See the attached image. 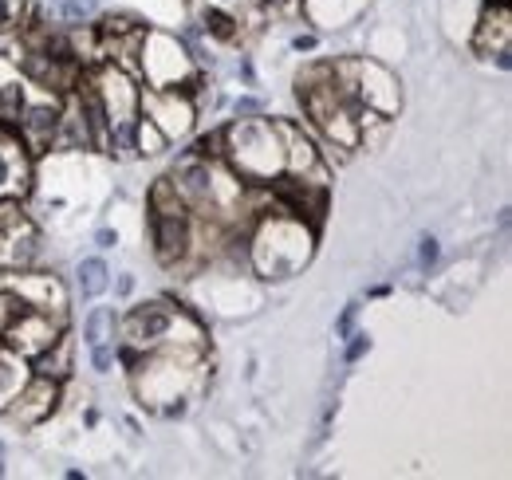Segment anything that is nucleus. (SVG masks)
I'll return each mask as SVG.
<instances>
[{
  "mask_svg": "<svg viewBox=\"0 0 512 480\" xmlns=\"http://www.w3.org/2000/svg\"><path fill=\"white\" fill-rule=\"evenodd\" d=\"M91 351V366L99 370V374H107L111 366H115V359H119V343L111 339V343H95V347H87Z\"/></svg>",
  "mask_w": 512,
  "mask_h": 480,
  "instance_id": "22",
  "label": "nucleus"
},
{
  "mask_svg": "<svg viewBox=\"0 0 512 480\" xmlns=\"http://www.w3.org/2000/svg\"><path fill=\"white\" fill-rule=\"evenodd\" d=\"M60 119H64V107L56 99L24 103V111L16 119V134H20V142H24V150L32 158H40L52 146H60Z\"/></svg>",
  "mask_w": 512,
  "mask_h": 480,
  "instance_id": "8",
  "label": "nucleus"
},
{
  "mask_svg": "<svg viewBox=\"0 0 512 480\" xmlns=\"http://www.w3.org/2000/svg\"><path fill=\"white\" fill-rule=\"evenodd\" d=\"M312 240H316V233L300 217H292V213H284L276 205V213L264 217L260 229L249 237V264L260 276H268V280H284L300 264H308Z\"/></svg>",
  "mask_w": 512,
  "mask_h": 480,
  "instance_id": "2",
  "label": "nucleus"
},
{
  "mask_svg": "<svg viewBox=\"0 0 512 480\" xmlns=\"http://www.w3.org/2000/svg\"><path fill=\"white\" fill-rule=\"evenodd\" d=\"M355 315H359V303H347V307H343V315H339V323H335V335H339V339H347V335H351Z\"/></svg>",
  "mask_w": 512,
  "mask_h": 480,
  "instance_id": "26",
  "label": "nucleus"
},
{
  "mask_svg": "<svg viewBox=\"0 0 512 480\" xmlns=\"http://www.w3.org/2000/svg\"><path fill=\"white\" fill-rule=\"evenodd\" d=\"M438 256H442V244H438L434 237H422V248H418V260H422V268L438 264Z\"/></svg>",
  "mask_w": 512,
  "mask_h": 480,
  "instance_id": "25",
  "label": "nucleus"
},
{
  "mask_svg": "<svg viewBox=\"0 0 512 480\" xmlns=\"http://www.w3.org/2000/svg\"><path fill=\"white\" fill-rule=\"evenodd\" d=\"M60 335H64V331H60V319H56V315H44V311H32V307H28V311H20V315L0 331V343L32 362L44 347H52Z\"/></svg>",
  "mask_w": 512,
  "mask_h": 480,
  "instance_id": "7",
  "label": "nucleus"
},
{
  "mask_svg": "<svg viewBox=\"0 0 512 480\" xmlns=\"http://www.w3.org/2000/svg\"><path fill=\"white\" fill-rule=\"evenodd\" d=\"M359 103H363V111H375V115H390L398 107L394 75L386 71L383 63L359 60Z\"/></svg>",
  "mask_w": 512,
  "mask_h": 480,
  "instance_id": "14",
  "label": "nucleus"
},
{
  "mask_svg": "<svg viewBox=\"0 0 512 480\" xmlns=\"http://www.w3.org/2000/svg\"><path fill=\"white\" fill-rule=\"evenodd\" d=\"M477 52L497 60L501 71L512 67V12L509 4H489L477 28Z\"/></svg>",
  "mask_w": 512,
  "mask_h": 480,
  "instance_id": "13",
  "label": "nucleus"
},
{
  "mask_svg": "<svg viewBox=\"0 0 512 480\" xmlns=\"http://www.w3.org/2000/svg\"><path fill=\"white\" fill-rule=\"evenodd\" d=\"M134 292V280L130 276H119V296H130Z\"/></svg>",
  "mask_w": 512,
  "mask_h": 480,
  "instance_id": "31",
  "label": "nucleus"
},
{
  "mask_svg": "<svg viewBox=\"0 0 512 480\" xmlns=\"http://www.w3.org/2000/svg\"><path fill=\"white\" fill-rule=\"evenodd\" d=\"M221 150H225V126H217V130H209V134H201L197 142H193V158H205V162H217L221 158Z\"/></svg>",
  "mask_w": 512,
  "mask_h": 480,
  "instance_id": "21",
  "label": "nucleus"
},
{
  "mask_svg": "<svg viewBox=\"0 0 512 480\" xmlns=\"http://www.w3.org/2000/svg\"><path fill=\"white\" fill-rule=\"evenodd\" d=\"M99 8V0H64V16L67 20H83Z\"/></svg>",
  "mask_w": 512,
  "mask_h": 480,
  "instance_id": "24",
  "label": "nucleus"
},
{
  "mask_svg": "<svg viewBox=\"0 0 512 480\" xmlns=\"http://www.w3.org/2000/svg\"><path fill=\"white\" fill-rule=\"evenodd\" d=\"M347 339H355V343L347 347V362H359L371 351V339H367V335H347Z\"/></svg>",
  "mask_w": 512,
  "mask_h": 480,
  "instance_id": "27",
  "label": "nucleus"
},
{
  "mask_svg": "<svg viewBox=\"0 0 512 480\" xmlns=\"http://www.w3.org/2000/svg\"><path fill=\"white\" fill-rule=\"evenodd\" d=\"M115 327H119V315L111 307H91L83 315V343L95 347V343H111L115 339Z\"/></svg>",
  "mask_w": 512,
  "mask_h": 480,
  "instance_id": "19",
  "label": "nucleus"
},
{
  "mask_svg": "<svg viewBox=\"0 0 512 480\" xmlns=\"http://www.w3.org/2000/svg\"><path fill=\"white\" fill-rule=\"evenodd\" d=\"M221 158L229 162V170L249 185H268L272 178L284 174V142L276 122L249 115V119H233L225 126V150Z\"/></svg>",
  "mask_w": 512,
  "mask_h": 480,
  "instance_id": "1",
  "label": "nucleus"
},
{
  "mask_svg": "<svg viewBox=\"0 0 512 480\" xmlns=\"http://www.w3.org/2000/svg\"><path fill=\"white\" fill-rule=\"evenodd\" d=\"M138 111H142V119L154 122L166 134V142L186 138L193 130V119H197V107L186 91H154L150 87L138 95Z\"/></svg>",
  "mask_w": 512,
  "mask_h": 480,
  "instance_id": "6",
  "label": "nucleus"
},
{
  "mask_svg": "<svg viewBox=\"0 0 512 480\" xmlns=\"http://www.w3.org/2000/svg\"><path fill=\"white\" fill-rule=\"evenodd\" d=\"M178 319H182V311L174 303L146 300L138 307H130L127 315L119 319V327H123L130 347L146 355V351H162V347H178L182 343L178 339Z\"/></svg>",
  "mask_w": 512,
  "mask_h": 480,
  "instance_id": "4",
  "label": "nucleus"
},
{
  "mask_svg": "<svg viewBox=\"0 0 512 480\" xmlns=\"http://www.w3.org/2000/svg\"><path fill=\"white\" fill-rule=\"evenodd\" d=\"M24 87L20 83H0V126H12L16 130V119L24 111Z\"/></svg>",
  "mask_w": 512,
  "mask_h": 480,
  "instance_id": "20",
  "label": "nucleus"
},
{
  "mask_svg": "<svg viewBox=\"0 0 512 480\" xmlns=\"http://www.w3.org/2000/svg\"><path fill=\"white\" fill-rule=\"evenodd\" d=\"M36 260H40V233H36V225L24 217L20 201L0 197V268L24 272Z\"/></svg>",
  "mask_w": 512,
  "mask_h": 480,
  "instance_id": "5",
  "label": "nucleus"
},
{
  "mask_svg": "<svg viewBox=\"0 0 512 480\" xmlns=\"http://www.w3.org/2000/svg\"><path fill=\"white\" fill-rule=\"evenodd\" d=\"M32 378V366L24 355H16L12 347H4L0 343V410L20 394V386Z\"/></svg>",
  "mask_w": 512,
  "mask_h": 480,
  "instance_id": "15",
  "label": "nucleus"
},
{
  "mask_svg": "<svg viewBox=\"0 0 512 480\" xmlns=\"http://www.w3.org/2000/svg\"><path fill=\"white\" fill-rule=\"evenodd\" d=\"M71 355H75V351H71V339H67V335H60L52 347H44V351L28 362V366H32V374H44V378L64 382L67 374H71V362H75Z\"/></svg>",
  "mask_w": 512,
  "mask_h": 480,
  "instance_id": "16",
  "label": "nucleus"
},
{
  "mask_svg": "<svg viewBox=\"0 0 512 480\" xmlns=\"http://www.w3.org/2000/svg\"><path fill=\"white\" fill-rule=\"evenodd\" d=\"M201 28H205L213 40L233 44V40L241 36V16H233V12H229V8H221V4H209V8L201 12Z\"/></svg>",
  "mask_w": 512,
  "mask_h": 480,
  "instance_id": "18",
  "label": "nucleus"
},
{
  "mask_svg": "<svg viewBox=\"0 0 512 480\" xmlns=\"http://www.w3.org/2000/svg\"><path fill=\"white\" fill-rule=\"evenodd\" d=\"M233 115H237V119L260 115V103H256V99H237V103H233Z\"/></svg>",
  "mask_w": 512,
  "mask_h": 480,
  "instance_id": "28",
  "label": "nucleus"
},
{
  "mask_svg": "<svg viewBox=\"0 0 512 480\" xmlns=\"http://www.w3.org/2000/svg\"><path fill=\"white\" fill-rule=\"evenodd\" d=\"M107 284H111V272H107V264H103L99 256H87V260H79V264H75V288H79V296H83V300L103 296V292H107Z\"/></svg>",
  "mask_w": 512,
  "mask_h": 480,
  "instance_id": "17",
  "label": "nucleus"
},
{
  "mask_svg": "<svg viewBox=\"0 0 512 480\" xmlns=\"http://www.w3.org/2000/svg\"><path fill=\"white\" fill-rule=\"evenodd\" d=\"M4 288H12L20 300L28 303L32 311H44V315H56L60 323H64V288H60V280L56 276H44V272H32V276H20V272H8L4 280H0Z\"/></svg>",
  "mask_w": 512,
  "mask_h": 480,
  "instance_id": "12",
  "label": "nucleus"
},
{
  "mask_svg": "<svg viewBox=\"0 0 512 480\" xmlns=\"http://www.w3.org/2000/svg\"><path fill=\"white\" fill-rule=\"evenodd\" d=\"M138 71L146 75V83L154 91H186L193 95L201 83H197V71H193L190 56L182 48V40L166 36V32H146L142 36V48H138Z\"/></svg>",
  "mask_w": 512,
  "mask_h": 480,
  "instance_id": "3",
  "label": "nucleus"
},
{
  "mask_svg": "<svg viewBox=\"0 0 512 480\" xmlns=\"http://www.w3.org/2000/svg\"><path fill=\"white\" fill-rule=\"evenodd\" d=\"M95 244H99V248H115V244H119V233H115V229H99V233H95Z\"/></svg>",
  "mask_w": 512,
  "mask_h": 480,
  "instance_id": "29",
  "label": "nucleus"
},
{
  "mask_svg": "<svg viewBox=\"0 0 512 480\" xmlns=\"http://www.w3.org/2000/svg\"><path fill=\"white\" fill-rule=\"evenodd\" d=\"M316 44H320L316 36H296L292 40V52H316Z\"/></svg>",
  "mask_w": 512,
  "mask_h": 480,
  "instance_id": "30",
  "label": "nucleus"
},
{
  "mask_svg": "<svg viewBox=\"0 0 512 480\" xmlns=\"http://www.w3.org/2000/svg\"><path fill=\"white\" fill-rule=\"evenodd\" d=\"M32 189V154L12 126H0V197L20 201Z\"/></svg>",
  "mask_w": 512,
  "mask_h": 480,
  "instance_id": "10",
  "label": "nucleus"
},
{
  "mask_svg": "<svg viewBox=\"0 0 512 480\" xmlns=\"http://www.w3.org/2000/svg\"><path fill=\"white\" fill-rule=\"evenodd\" d=\"M24 12V0H0V32H8Z\"/></svg>",
  "mask_w": 512,
  "mask_h": 480,
  "instance_id": "23",
  "label": "nucleus"
},
{
  "mask_svg": "<svg viewBox=\"0 0 512 480\" xmlns=\"http://www.w3.org/2000/svg\"><path fill=\"white\" fill-rule=\"evenodd\" d=\"M150 237L158 264H182L193 252V213H150Z\"/></svg>",
  "mask_w": 512,
  "mask_h": 480,
  "instance_id": "9",
  "label": "nucleus"
},
{
  "mask_svg": "<svg viewBox=\"0 0 512 480\" xmlns=\"http://www.w3.org/2000/svg\"><path fill=\"white\" fill-rule=\"evenodd\" d=\"M56 402H60V382L56 378H44V374H32L20 386V394L4 406V414L12 421H20V425H40V421L56 410Z\"/></svg>",
  "mask_w": 512,
  "mask_h": 480,
  "instance_id": "11",
  "label": "nucleus"
},
{
  "mask_svg": "<svg viewBox=\"0 0 512 480\" xmlns=\"http://www.w3.org/2000/svg\"><path fill=\"white\" fill-rule=\"evenodd\" d=\"M213 4H221V8H237V4H249V0H213Z\"/></svg>",
  "mask_w": 512,
  "mask_h": 480,
  "instance_id": "32",
  "label": "nucleus"
}]
</instances>
